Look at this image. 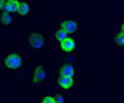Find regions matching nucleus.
I'll return each mask as SVG.
<instances>
[{"label": "nucleus", "instance_id": "obj_1", "mask_svg": "<svg viewBox=\"0 0 124 103\" xmlns=\"http://www.w3.org/2000/svg\"><path fill=\"white\" fill-rule=\"evenodd\" d=\"M3 66L7 70L11 72L19 71L25 64V56L23 53H14V52H8L4 54L2 59Z\"/></svg>", "mask_w": 124, "mask_h": 103}, {"label": "nucleus", "instance_id": "obj_2", "mask_svg": "<svg viewBox=\"0 0 124 103\" xmlns=\"http://www.w3.org/2000/svg\"><path fill=\"white\" fill-rule=\"evenodd\" d=\"M28 45L29 48L33 52H40L43 50L45 45V38L44 33L41 30L34 29L31 30L28 34Z\"/></svg>", "mask_w": 124, "mask_h": 103}, {"label": "nucleus", "instance_id": "obj_3", "mask_svg": "<svg viewBox=\"0 0 124 103\" xmlns=\"http://www.w3.org/2000/svg\"><path fill=\"white\" fill-rule=\"evenodd\" d=\"M48 77V70L43 63H37L33 67L32 73H31V77H30V82L32 85H43L46 82Z\"/></svg>", "mask_w": 124, "mask_h": 103}, {"label": "nucleus", "instance_id": "obj_4", "mask_svg": "<svg viewBox=\"0 0 124 103\" xmlns=\"http://www.w3.org/2000/svg\"><path fill=\"white\" fill-rule=\"evenodd\" d=\"M55 85L57 90L63 92L74 91L77 87L76 78L75 77H66V76H57L55 79Z\"/></svg>", "mask_w": 124, "mask_h": 103}, {"label": "nucleus", "instance_id": "obj_5", "mask_svg": "<svg viewBox=\"0 0 124 103\" xmlns=\"http://www.w3.org/2000/svg\"><path fill=\"white\" fill-rule=\"evenodd\" d=\"M58 76H66V77H75L77 76V68L71 61H64L58 67Z\"/></svg>", "mask_w": 124, "mask_h": 103}, {"label": "nucleus", "instance_id": "obj_6", "mask_svg": "<svg viewBox=\"0 0 124 103\" xmlns=\"http://www.w3.org/2000/svg\"><path fill=\"white\" fill-rule=\"evenodd\" d=\"M57 44H58V50L64 54H72L77 50V42L72 37H68Z\"/></svg>", "mask_w": 124, "mask_h": 103}, {"label": "nucleus", "instance_id": "obj_7", "mask_svg": "<svg viewBox=\"0 0 124 103\" xmlns=\"http://www.w3.org/2000/svg\"><path fill=\"white\" fill-rule=\"evenodd\" d=\"M58 26L65 30L69 34H74L79 28L78 22L76 19H62L59 22Z\"/></svg>", "mask_w": 124, "mask_h": 103}, {"label": "nucleus", "instance_id": "obj_8", "mask_svg": "<svg viewBox=\"0 0 124 103\" xmlns=\"http://www.w3.org/2000/svg\"><path fill=\"white\" fill-rule=\"evenodd\" d=\"M32 10H33V8L31 6L30 2L19 1V7H18L17 14H18L19 16H29V15L32 14Z\"/></svg>", "mask_w": 124, "mask_h": 103}, {"label": "nucleus", "instance_id": "obj_9", "mask_svg": "<svg viewBox=\"0 0 124 103\" xmlns=\"http://www.w3.org/2000/svg\"><path fill=\"white\" fill-rule=\"evenodd\" d=\"M18 7H19V0L18 1H10V0H6L2 11L14 14V13H17V11H18Z\"/></svg>", "mask_w": 124, "mask_h": 103}, {"label": "nucleus", "instance_id": "obj_10", "mask_svg": "<svg viewBox=\"0 0 124 103\" xmlns=\"http://www.w3.org/2000/svg\"><path fill=\"white\" fill-rule=\"evenodd\" d=\"M15 22V16L12 13H8V12H2L0 14V24L1 25H12Z\"/></svg>", "mask_w": 124, "mask_h": 103}, {"label": "nucleus", "instance_id": "obj_11", "mask_svg": "<svg viewBox=\"0 0 124 103\" xmlns=\"http://www.w3.org/2000/svg\"><path fill=\"white\" fill-rule=\"evenodd\" d=\"M113 41L119 48L124 50V32L121 29L116 31L115 35H113Z\"/></svg>", "mask_w": 124, "mask_h": 103}, {"label": "nucleus", "instance_id": "obj_12", "mask_svg": "<svg viewBox=\"0 0 124 103\" xmlns=\"http://www.w3.org/2000/svg\"><path fill=\"white\" fill-rule=\"evenodd\" d=\"M68 37H70V34L68 32L65 31L64 29H62L61 27H57L56 31H55V40L57 41V43L58 42H61V41H63L64 39H66Z\"/></svg>", "mask_w": 124, "mask_h": 103}, {"label": "nucleus", "instance_id": "obj_13", "mask_svg": "<svg viewBox=\"0 0 124 103\" xmlns=\"http://www.w3.org/2000/svg\"><path fill=\"white\" fill-rule=\"evenodd\" d=\"M54 97H55L56 103H66V100H68L65 92L59 91V90H58V92H57V94H54Z\"/></svg>", "mask_w": 124, "mask_h": 103}, {"label": "nucleus", "instance_id": "obj_14", "mask_svg": "<svg viewBox=\"0 0 124 103\" xmlns=\"http://www.w3.org/2000/svg\"><path fill=\"white\" fill-rule=\"evenodd\" d=\"M39 103H56L55 97H54V94H44L41 97Z\"/></svg>", "mask_w": 124, "mask_h": 103}, {"label": "nucleus", "instance_id": "obj_15", "mask_svg": "<svg viewBox=\"0 0 124 103\" xmlns=\"http://www.w3.org/2000/svg\"><path fill=\"white\" fill-rule=\"evenodd\" d=\"M4 1H6V0H0V11H2V10H3Z\"/></svg>", "mask_w": 124, "mask_h": 103}, {"label": "nucleus", "instance_id": "obj_16", "mask_svg": "<svg viewBox=\"0 0 124 103\" xmlns=\"http://www.w3.org/2000/svg\"><path fill=\"white\" fill-rule=\"evenodd\" d=\"M120 29H121V30H122V31L124 32V19H123L122 24H121V27H120Z\"/></svg>", "mask_w": 124, "mask_h": 103}, {"label": "nucleus", "instance_id": "obj_17", "mask_svg": "<svg viewBox=\"0 0 124 103\" xmlns=\"http://www.w3.org/2000/svg\"><path fill=\"white\" fill-rule=\"evenodd\" d=\"M10 1H18V0H10Z\"/></svg>", "mask_w": 124, "mask_h": 103}, {"label": "nucleus", "instance_id": "obj_18", "mask_svg": "<svg viewBox=\"0 0 124 103\" xmlns=\"http://www.w3.org/2000/svg\"><path fill=\"white\" fill-rule=\"evenodd\" d=\"M123 90H124V82H123Z\"/></svg>", "mask_w": 124, "mask_h": 103}]
</instances>
